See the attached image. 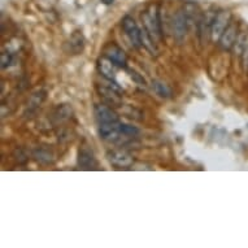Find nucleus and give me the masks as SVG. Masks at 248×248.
Returning <instances> with one entry per match:
<instances>
[{
	"mask_svg": "<svg viewBox=\"0 0 248 248\" xmlns=\"http://www.w3.org/2000/svg\"><path fill=\"white\" fill-rule=\"evenodd\" d=\"M188 26H190V22H188L187 17H186V15L183 12V9L177 11L174 16H173V20H171L173 35H174L177 41H182L183 38L186 37Z\"/></svg>",
	"mask_w": 248,
	"mask_h": 248,
	"instance_id": "7ed1b4c3",
	"label": "nucleus"
},
{
	"mask_svg": "<svg viewBox=\"0 0 248 248\" xmlns=\"http://www.w3.org/2000/svg\"><path fill=\"white\" fill-rule=\"evenodd\" d=\"M95 117L99 124H106V122H120L118 114L112 109V107L108 104H99L95 107Z\"/></svg>",
	"mask_w": 248,
	"mask_h": 248,
	"instance_id": "1a4fd4ad",
	"label": "nucleus"
},
{
	"mask_svg": "<svg viewBox=\"0 0 248 248\" xmlns=\"http://www.w3.org/2000/svg\"><path fill=\"white\" fill-rule=\"evenodd\" d=\"M152 87H154L155 93L161 96V98H170L171 96V90L170 87L167 85V83H164L161 81H154L152 82Z\"/></svg>",
	"mask_w": 248,
	"mask_h": 248,
	"instance_id": "dca6fc26",
	"label": "nucleus"
},
{
	"mask_svg": "<svg viewBox=\"0 0 248 248\" xmlns=\"http://www.w3.org/2000/svg\"><path fill=\"white\" fill-rule=\"evenodd\" d=\"M140 43L152 55H157L159 53V49H157L156 43H155V38L147 31L146 29L140 30Z\"/></svg>",
	"mask_w": 248,
	"mask_h": 248,
	"instance_id": "4468645a",
	"label": "nucleus"
},
{
	"mask_svg": "<svg viewBox=\"0 0 248 248\" xmlns=\"http://www.w3.org/2000/svg\"><path fill=\"white\" fill-rule=\"evenodd\" d=\"M122 29L126 33V35L130 39L131 45L134 46L135 48H139L142 43H140V29L138 28V25L135 22V20L130 16H125L121 21Z\"/></svg>",
	"mask_w": 248,
	"mask_h": 248,
	"instance_id": "39448f33",
	"label": "nucleus"
},
{
	"mask_svg": "<svg viewBox=\"0 0 248 248\" xmlns=\"http://www.w3.org/2000/svg\"><path fill=\"white\" fill-rule=\"evenodd\" d=\"M78 165L82 169L91 170V169L98 168V161H96L94 154L91 151L87 150V148H82V150H79V154H78Z\"/></svg>",
	"mask_w": 248,
	"mask_h": 248,
	"instance_id": "ddd939ff",
	"label": "nucleus"
},
{
	"mask_svg": "<svg viewBox=\"0 0 248 248\" xmlns=\"http://www.w3.org/2000/svg\"><path fill=\"white\" fill-rule=\"evenodd\" d=\"M70 46V52L74 53V55H78L83 51V47H85V39H83V35L81 33H74L72 35L69 41Z\"/></svg>",
	"mask_w": 248,
	"mask_h": 248,
	"instance_id": "2eb2a0df",
	"label": "nucleus"
},
{
	"mask_svg": "<svg viewBox=\"0 0 248 248\" xmlns=\"http://www.w3.org/2000/svg\"><path fill=\"white\" fill-rule=\"evenodd\" d=\"M243 61H244V64H247V65H248V47H247V48H246V51H244Z\"/></svg>",
	"mask_w": 248,
	"mask_h": 248,
	"instance_id": "5701e85b",
	"label": "nucleus"
},
{
	"mask_svg": "<svg viewBox=\"0 0 248 248\" xmlns=\"http://www.w3.org/2000/svg\"><path fill=\"white\" fill-rule=\"evenodd\" d=\"M0 64H1V68H3V69L8 68V66L12 64V55L9 52L1 53V56H0Z\"/></svg>",
	"mask_w": 248,
	"mask_h": 248,
	"instance_id": "412c9836",
	"label": "nucleus"
},
{
	"mask_svg": "<svg viewBox=\"0 0 248 248\" xmlns=\"http://www.w3.org/2000/svg\"><path fill=\"white\" fill-rule=\"evenodd\" d=\"M216 13L217 12L208 11V12L203 13V15L200 16V20L196 26H198V35H199L202 43L208 41V38H211L212 24H213V20H215Z\"/></svg>",
	"mask_w": 248,
	"mask_h": 248,
	"instance_id": "423d86ee",
	"label": "nucleus"
},
{
	"mask_svg": "<svg viewBox=\"0 0 248 248\" xmlns=\"http://www.w3.org/2000/svg\"><path fill=\"white\" fill-rule=\"evenodd\" d=\"M230 22H232V13L229 11H220V12L216 13L215 20L212 24V41H220L221 35L225 31V29L230 25Z\"/></svg>",
	"mask_w": 248,
	"mask_h": 248,
	"instance_id": "f03ea898",
	"label": "nucleus"
},
{
	"mask_svg": "<svg viewBox=\"0 0 248 248\" xmlns=\"http://www.w3.org/2000/svg\"><path fill=\"white\" fill-rule=\"evenodd\" d=\"M142 21L144 29L156 39L163 37V28H161V16H160L157 5H150L143 12Z\"/></svg>",
	"mask_w": 248,
	"mask_h": 248,
	"instance_id": "f257e3e1",
	"label": "nucleus"
},
{
	"mask_svg": "<svg viewBox=\"0 0 248 248\" xmlns=\"http://www.w3.org/2000/svg\"><path fill=\"white\" fill-rule=\"evenodd\" d=\"M99 135L103 140L109 143L117 142L121 133V122H106L99 124Z\"/></svg>",
	"mask_w": 248,
	"mask_h": 248,
	"instance_id": "20e7f679",
	"label": "nucleus"
},
{
	"mask_svg": "<svg viewBox=\"0 0 248 248\" xmlns=\"http://www.w3.org/2000/svg\"><path fill=\"white\" fill-rule=\"evenodd\" d=\"M247 39H248V37L246 35V34H240V35H238V39H236L235 45H234V47H235V51L238 52V55H242V53H244L246 48L248 47Z\"/></svg>",
	"mask_w": 248,
	"mask_h": 248,
	"instance_id": "a211bd4d",
	"label": "nucleus"
},
{
	"mask_svg": "<svg viewBox=\"0 0 248 248\" xmlns=\"http://www.w3.org/2000/svg\"><path fill=\"white\" fill-rule=\"evenodd\" d=\"M107 157L113 167L117 168H129L134 164V157L127 154L126 151H109L107 154Z\"/></svg>",
	"mask_w": 248,
	"mask_h": 248,
	"instance_id": "0eeeda50",
	"label": "nucleus"
},
{
	"mask_svg": "<svg viewBox=\"0 0 248 248\" xmlns=\"http://www.w3.org/2000/svg\"><path fill=\"white\" fill-rule=\"evenodd\" d=\"M34 157L41 161V163L49 164L53 161V156L52 154H49L48 151L46 150H35L34 151Z\"/></svg>",
	"mask_w": 248,
	"mask_h": 248,
	"instance_id": "f3484780",
	"label": "nucleus"
},
{
	"mask_svg": "<svg viewBox=\"0 0 248 248\" xmlns=\"http://www.w3.org/2000/svg\"><path fill=\"white\" fill-rule=\"evenodd\" d=\"M236 39H238V25L230 22L228 28L225 29L220 38V46L224 49H230L234 47Z\"/></svg>",
	"mask_w": 248,
	"mask_h": 248,
	"instance_id": "9d476101",
	"label": "nucleus"
},
{
	"mask_svg": "<svg viewBox=\"0 0 248 248\" xmlns=\"http://www.w3.org/2000/svg\"><path fill=\"white\" fill-rule=\"evenodd\" d=\"M113 1H114V0H102V3H104V4H107V5L112 4Z\"/></svg>",
	"mask_w": 248,
	"mask_h": 248,
	"instance_id": "b1692460",
	"label": "nucleus"
},
{
	"mask_svg": "<svg viewBox=\"0 0 248 248\" xmlns=\"http://www.w3.org/2000/svg\"><path fill=\"white\" fill-rule=\"evenodd\" d=\"M130 76H131V78H133V79H134V81L138 83V85H140V86H146L147 85L146 79H144V78H143L140 74L135 73V72H133V70H131Z\"/></svg>",
	"mask_w": 248,
	"mask_h": 248,
	"instance_id": "4be33fe9",
	"label": "nucleus"
},
{
	"mask_svg": "<svg viewBox=\"0 0 248 248\" xmlns=\"http://www.w3.org/2000/svg\"><path fill=\"white\" fill-rule=\"evenodd\" d=\"M104 56L108 57L110 61H113L114 64L120 68H126L127 64V56L126 53L124 52V49L120 48L118 46L110 45L108 46L104 51Z\"/></svg>",
	"mask_w": 248,
	"mask_h": 248,
	"instance_id": "6e6552de",
	"label": "nucleus"
},
{
	"mask_svg": "<svg viewBox=\"0 0 248 248\" xmlns=\"http://www.w3.org/2000/svg\"><path fill=\"white\" fill-rule=\"evenodd\" d=\"M121 133L122 135H126V137H135L139 134V129L131 125H126V124H121Z\"/></svg>",
	"mask_w": 248,
	"mask_h": 248,
	"instance_id": "6ab92c4d",
	"label": "nucleus"
},
{
	"mask_svg": "<svg viewBox=\"0 0 248 248\" xmlns=\"http://www.w3.org/2000/svg\"><path fill=\"white\" fill-rule=\"evenodd\" d=\"M70 114H72V109H69V107L62 106V107H59L56 116L60 118V120H66V118H69Z\"/></svg>",
	"mask_w": 248,
	"mask_h": 248,
	"instance_id": "aec40b11",
	"label": "nucleus"
},
{
	"mask_svg": "<svg viewBox=\"0 0 248 248\" xmlns=\"http://www.w3.org/2000/svg\"><path fill=\"white\" fill-rule=\"evenodd\" d=\"M98 91L103 100L109 107H120L121 106V94L116 90L110 89L109 86H99Z\"/></svg>",
	"mask_w": 248,
	"mask_h": 248,
	"instance_id": "9b49d317",
	"label": "nucleus"
},
{
	"mask_svg": "<svg viewBox=\"0 0 248 248\" xmlns=\"http://www.w3.org/2000/svg\"><path fill=\"white\" fill-rule=\"evenodd\" d=\"M116 64L113 61H110L108 57H102L98 61L99 72L107 81H114L116 79Z\"/></svg>",
	"mask_w": 248,
	"mask_h": 248,
	"instance_id": "f8f14e48",
	"label": "nucleus"
}]
</instances>
